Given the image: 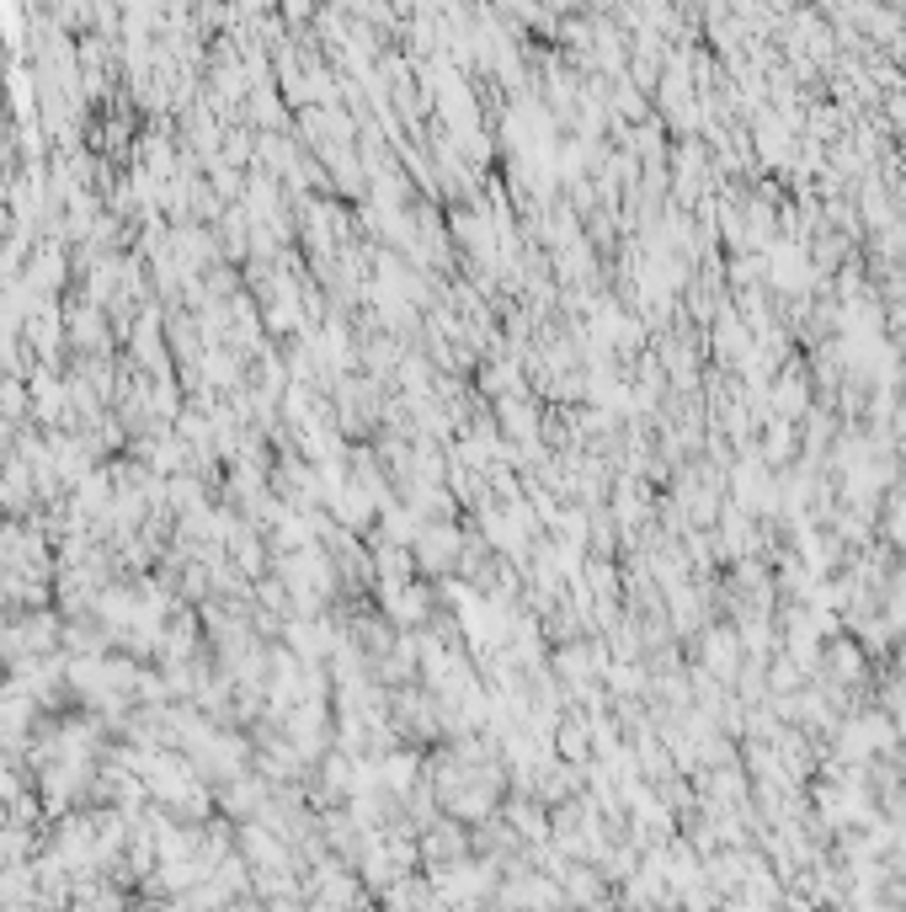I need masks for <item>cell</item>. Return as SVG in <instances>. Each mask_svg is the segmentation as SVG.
<instances>
[{
  "mask_svg": "<svg viewBox=\"0 0 906 912\" xmlns=\"http://www.w3.org/2000/svg\"><path fill=\"white\" fill-rule=\"evenodd\" d=\"M416 550H421V561H427L432 572H443L449 561H458V534H453L449 523H432V529L416 534Z\"/></svg>",
  "mask_w": 906,
  "mask_h": 912,
  "instance_id": "obj_1",
  "label": "cell"
}]
</instances>
